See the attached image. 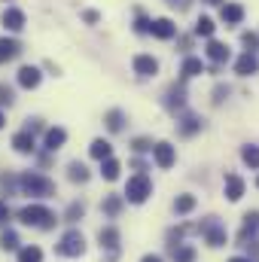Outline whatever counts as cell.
I'll return each mask as SVG.
<instances>
[{
  "label": "cell",
  "mask_w": 259,
  "mask_h": 262,
  "mask_svg": "<svg viewBox=\"0 0 259 262\" xmlns=\"http://www.w3.org/2000/svg\"><path fill=\"white\" fill-rule=\"evenodd\" d=\"M18 189H21V195H31V198H52L55 195V183L49 177H43V174H34V171H28V174L18 177Z\"/></svg>",
  "instance_id": "1"
},
{
  "label": "cell",
  "mask_w": 259,
  "mask_h": 262,
  "mask_svg": "<svg viewBox=\"0 0 259 262\" xmlns=\"http://www.w3.org/2000/svg\"><path fill=\"white\" fill-rule=\"evenodd\" d=\"M18 220L25 223V226H34V229H55V213L46 207V204H28V207H21L18 210Z\"/></svg>",
  "instance_id": "2"
},
{
  "label": "cell",
  "mask_w": 259,
  "mask_h": 262,
  "mask_svg": "<svg viewBox=\"0 0 259 262\" xmlns=\"http://www.w3.org/2000/svg\"><path fill=\"white\" fill-rule=\"evenodd\" d=\"M55 253H58V256H67V259L82 256V253H85V238H82V232H76V229L64 232L61 241L55 244Z\"/></svg>",
  "instance_id": "3"
},
{
  "label": "cell",
  "mask_w": 259,
  "mask_h": 262,
  "mask_svg": "<svg viewBox=\"0 0 259 262\" xmlns=\"http://www.w3.org/2000/svg\"><path fill=\"white\" fill-rule=\"evenodd\" d=\"M149 195H153L149 177H146V174H134V177L128 180V186H125V198H128L131 204H143Z\"/></svg>",
  "instance_id": "4"
},
{
  "label": "cell",
  "mask_w": 259,
  "mask_h": 262,
  "mask_svg": "<svg viewBox=\"0 0 259 262\" xmlns=\"http://www.w3.org/2000/svg\"><path fill=\"white\" fill-rule=\"evenodd\" d=\"M201 235H204V241L210 247H223L226 244V229L217 223V216H210L207 223H201Z\"/></svg>",
  "instance_id": "5"
},
{
  "label": "cell",
  "mask_w": 259,
  "mask_h": 262,
  "mask_svg": "<svg viewBox=\"0 0 259 262\" xmlns=\"http://www.w3.org/2000/svg\"><path fill=\"white\" fill-rule=\"evenodd\" d=\"M153 159H156L159 168H171V165H174V146H171L168 140L153 143Z\"/></svg>",
  "instance_id": "6"
},
{
  "label": "cell",
  "mask_w": 259,
  "mask_h": 262,
  "mask_svg": "<svg viewBox=\"0 0 259 262\" xmlns=\"http://www.w3.org/2000/svg\"><path fill=\"white\" fill-rule=\"evenodd\" d=\"M40 79H43L40 67L25 64L21 70H18V85H21V89H37V85H40Z\"/></svg>",
  "instance_id": "7"
},
{
  "label": "cell",
  "mask_w": 259,
  "mask_h": 262,
  "mask_svg": "<svg viewBox=\"0 0 259 262\" xmlns=\"http://www.w3.org/2000/svg\"><path fill=\"white\" fill-rule=\"evenodd\" d=\"M131 67H134V73H140V76H156V73H159V61H156L153 55H134Z\"/></svg>",
  "instance_id": "8"
},
{
  "label": "cell",
  "mask_w": 259,
  "mask_h": 262,
  "mask_svg": "<svg viewBox=\"0 0 259 262\" xmlns=\"http://www.w3.org/2000/svg\"><path fill=\"white\" fill-rule=\"evenodd\" d=\"M0 21H3V28H6V31H21V28H25V12H21V9H15V6H9V9H3Z\"/></svg>",
  "instance_id": "9"
},
{
  "label": "cell",
  "mask_w": 259,
  "mask_h": 262,
  "mask_svg": "<svg viewBox=\"0 0 259 262\" xmlns=\"http://www.w3.org/2000/svg\"><path fill=\"white\" fill-rule=\"evenodd\" d=\"M149 31H153V37H159V40H171V37L177 34V25H174L171 18H156V21H149Z\"/></svg>",
  "instance_id": "10"
},
{
  "label": "cell",
  "mask_w": 259,
  "mask_h": 262,
  "mask_svg": "<svg viewBox=\"0 0 259 262\" xmlns=\"http://www.w3.org/2000/svg\"><path fill=\"white\" fill-rule=\"evenodd\" d=\"M256 70H259L256 52H244V55L235 61V73H238V76H250V73H256Z\"/></svg>",
  "instance_id": "11"
},
{
  "label": "cell",
  "mask_w": 259,
  "mask_h": 262,
  "mask_svg": "<svg viewBox=\"0 0 259 262\" xmlns=\"http://www.w3.org/2000/svg\"><path fill=\"white\" fill-rule=\"evenodd\" d=\"M12 149H15V152H21V156L34 152V149H37L34 134H31V131H18V134H12Z\"/></svg>",
  "instance_id": "12"
},
{
  "label": "cell",
  "mask_w": 259,
  "mask_h": 262,
  "mask_svg": "<svg viewBox=\"0 0 259 262\" xmlns=\"http://www.w3.org/2000/svg\"><path fill=\"white\" fill-rule=\"evenodd\" d=\"M64 140H67L64 128H46V140H43V146H46L49 152H58V149L64 146Z\"/></svg>",
  "instance_id": "13"
},
{
  "label": "cell",
  "mask_w": 259,
  "mask_h": 262,
  "mask_svg": "<svg viewBox=\"0 0 259 262\" xmlns=\"http://www.w3.org/2000/svg\"><path fill=\"white\" fill-rule=\"evenodd\" d=\"M18 55H21L18 40H12V37H0V61H12V58H18Z\"/></svg>",
  "instance_id": "14"
},
{
  "label": "cell",
  "mask_w": 259,
  "mask_h": 262,
  "mask_svg": "<svg viewBox=\"0 0 259 262\" xmlns=\"http://www.w3.org/2000/svg\"><path fill=\"white\" fill-rule=\"evenodd\" d=\"M244 195V180L238 174H226V198L229 201H238Z\"/></svg>",
  "instance_id": "15"
},
{
  "label": "cell",
  "mask_w": 259,
  "mask_h": 262,
  "mask_svg": "<svg viewBox=\"0 0 259 262\" xmlns=\"http://www.w3.org/2000/svg\"><path fill=\"white\" fill-rule=\"evenodd\" d=\"M207 58H210L213 64H223V61H229V46H226V43H217V40H210V43H207Z\"/></svg>",
  "instance_id": "16"
},
{
  "label": "cell",
  "mask_w": 259,
  "mask_h": 262,
  "mask_svg": "<svg viewBox=\"0 0 259 262\" xmlns=\"http://www.w3.org/2000/svg\"><path fill=\"white\" fill-rule=\"evenodd\" d=\"M256 229H259V210H250V213L244 216V226H241L238 238H241V241H247L250 235H256Z\"/></svg>",
  "instance_id": "17"
},
{
  "label": "cell",
  "mask_w": 259,
  "mask_h": 262,
  "mask_svg": "<svg viewBox=\"0 0 259 262\" xmlns=\"http://www.w3.org/2000/svg\"><path fill=\"white\" fill-rule=\"evenodd\" d=\"M241 18H244V6H238V3H226L223 6V21L226 25H241Z\"/></svg>",
  "instance_id": "18"
},
{
  "label": "cell",
  "mask_w": 259,
  "mask_h": 262,
  "mask_svg": "<svg viewBox=\"0 0 259 262\" xmlns=\"http://www.w3.org/2000/svg\"><path fill=\"white\" fill-rule=\"evenodd\" d=\"M89 152H92V159L104 162V159H110V156H113V146H110L107 140H101V137H98V140H95V143L89 146Z\"/></svg>",
  "instance_id": "19"
},
{
  "label": "cell",
  "mask_w": 259,
  "mask_h": 262,
  "mask_svg": "<svg viewBox=\"0 0 259 262\" xmlns=\"http://www.w3.org/2000/svg\"><path fill=\"white\" fill-rule=\"evenodd\" d=\"M98 238H101V247H107V250H116V247H119V232H116L113 226H104Z\"/></svg>",
  "instance_id": "20"
},
{
  "label": "cell",
  "mask_w": 259,
  "mask_h": 262,
  "mask_svg": "<svg viewBox=\"0 0 259 262\" xmlns=\"http://www.w3.org/2000/svg\"><path fill=\"white\" fill-rule=\"evenodd\" d=\"M67 177H70L73 183H85V180H89V168H85L82 162H70V165H67Z\"/></svg>",
  "instance_id": "21"
},
{
  "label": "cell",
  "mask_w": 259,
  "mask_h": 262,
  "mask_svg": "<svg viewBox=\"0 0 259 262\" xmlns=\"http://www.w3.org/2000/svg\"><path fill=\"white\" fill-rule=\"evenodd\" d=\"M119 171H122V165H119L113 156L101 162V174H104V180H116V177H119Z\"/></svg>",
  "instance_id": "22"
},
{
  "label": "cell",
  "mask_w": 259,
  "mask_h": 262,
  "mask_svg": "<svg viewBox=\"0 0 259 262\" xmlns=\"http://www.w3.org/2000/svg\"><path fill=\"white\" fill-rule=\"evenodd\" d=\"M101 210L107 213V216H119V210H122V198L119 195H107L101 201Z\"/></svg>",
  "instance_id": "23"
},
{
  "label": "cell",
  "mask_w": 259,
  "mask_h": 262,
  "mask_svg": "<svg viewBox=\"0 0 259 262\" xmlns=\"http://www.w3.org/2000/svg\"><path fill=\"white\" fill-rule=\"evenodd\" d=\"M201 70H204L201 58H186V61H183V67H180V76H183V79H189V76H198Z\"/></svg>",
  "instance_id": "24"
},
{
  "label": "cell",
  "mask_w": 259,
  "mask_h": 262,
  "mask_svg": "<svg viewBox=\"0 0 259 262\" xmlns=\"http://www.w3.org/2000/svg\"><path fill=\"white\" fill-rule=\"evenodd\" d=\"M104 122H107L110 131H122V125H125V113H122V110H110V113L104 116Z\"/></svg>",
  "instance_id": "25"
},
{
  "label": "cell",
  "mask_w": 259,
  "mask_h": 262,
  "mask_svg": "<svg viewBox=\"0 0 259 262\" xmlns=\"http://www.w3.org/2000/svg\"><path fill=\"white\" fill-rule=\"evenodd\" d=\"M195 131H201V119H198V116H183V122H180V134H183V137H192Z\"/></svg>",
  "instance_id": "26"
},
{
  "label": "cell",
  "mask_w": 259,
  "mask_h": 262,
  "mask_svg": "<svg viewBox=\"0 0 259 262\" xmlns=\"http://www.w3.org/2000/svg\"><path fill=\"white\" fill-rule=\"evenodd\" d=\"M18 262H43V250L34 247V244L31 247H21L18 250Z\"/></svg>",
  "instance_id": "27"
},
{
  "label": "cell",
  "mask_w": 259,
  "mask_h": 262,
  "mask_svg": "<svg viewBox=\"0 0 259 262\" xmlns=\"http://www.w3.org/2000/svg\"><path fill=\"white\" fill-rule=\"evenodd\" d=\"M0 250H18V235H15L12 229H6V232L0 235Z\"/></svg>",
  "instance_id": "28"
},
{
  "label": "cell",
  "mask_w": 259,
  "mask_h": 262,
  "mask_svg": "<svg viewBox=\"0 0 259 262\" xmlns=\"http://www.w3.org/2000/svg\"><path fill=\"white\" fill-rule=\"evenodd\" d=\"M174 210H177V213H189V210H195V195H177Z\"/></svg>",
  "instance_id": "29"
},
{
  "label": "cell",
  "mask_w": 259,
  "mask_h": 262,
  "mask_svg": "<svg viewBox=\"0 0 259 262\" xmlns=\"http://www.w3.org/2000/svg\"><path fill=\"white\" fill-rule=\"evenodd\" d=\"M213 28H217V25H213L207 15H201V18L195 21V34H198V37H210V34H213Z\"/></svg>",
  "instance_id": "30"
},
{
  "label": "cell",
  "mask_w": 259,
  "mask_h": 262,
  "mask_svg": "<svg viewBox=\"0 0 259 262\" xmlns=\"http://www.w3.org/2000/svg\"><path fill=\"white\" fill-rule=\"evenodd\" d=\"M241 159H244V165L259 168V146H244V149H241Z\"/></svg>",
  "instance_id": "31"
},
{
  "label": "cell",
  "mask_w": 259,
  "mask_h": 262,
  "mask_svg": "<svg viewBox=\"0 0 259 262\" xmlns=\"http://www.w3.org/2000/svg\"><path fill=\"white\" fill-rule=\"evenodd\" d=\"M82 213H85V204H82V201H73V204L67 207L64 220L67 223H76V220H82Z\"/></svg>",
  "instance_id": "32"
},
{
  "label": "cell",
  "mask_w": 259,
  "mask_h": 262,
  "mask_svg": "<svg viewBox=\"0 0 259 262\" xmlns=\"http://www.w3.org/2000/svg\"><path fill=\"white\" fill-rule=\"evenodd\" d=\"M165 104H168V110H177V107H183V85H180V89H171Z\"/></svg>",
  "instance_id": "33"
},
{
  "label": "cell",
  "mask_w": 259,
  "mask_h": 262,
  "mask_svg": "<svg viewBox=\"0 0 259 262\" xmlns=\"http://www.w3.org/2000/svg\"><path fill=\"white\" fill-rule=\"evenodd\" d=\"M0 189H3L6 195H15V189H18V180H15L12 174H0Z\"/></svg>",
  "instance_id": "34"
},
{
  "label": "cell",
  "mask_w": 259,
  "mask_h": 262,
  "mask_svg": "<svg viewBox=\"0 0 259 262\" xmlns=\"http://www.w3.org/2000/svg\"><path fill=\"white\" fill-rule=\"evenodd\" d=\"M174 262H195L192 247H174Z\"/></svg>",
  "instance_id": "35"
},
{
  "label": "cell",
  "mask_w": 259,
  "mask_h": 262,
  "mask_svg": "<svg viewBox=\"0 0 259 262\" xmlns=\"http://www.w3.org/2000/svg\"><path fill=\"white\" fill-rule=\"evenodd\" d=\"M12 101H15V92H12L6 82H0V107H9Z\"/></svg>",
  "instance_id": "36"
},
{
  "label": "cell",
  "mask_w": 259,
  "mask_h": 262,
  "mask_svg": "<svg viewBox=\"0 0 259 262\" xmlns=\"http://www.w3.org/2000/svg\"><path fill=\"white\" fill-rule=\"evenodd\" d=\"M241 40H244V46H247V52H256V46H259V37H256V34H250V31H244V34H241Z\"/></svg>",
  "instance_id": "37"
},
{
  "label": "cell",
  "mask_w": 259,
  "mask_h": 262,
  "mask_svg": "<svg viewBox=\"0 0 259 262\" xmlns=\"http://www.w3.org/2000/svg\"><path fill=\"white\" fill-rule=\"evenodd\" d=\"M131 146H134V152H146V149H153V143H149L146 137H137V140H134Z\"/></svg>",
  "instance_id": "38"
},
{
  "label": "cell",
  "mask_w": 259,
  "mask_h": 262,
  "mask_svg": "<svg viewBox=\"0 0 259 262\" xmlns=\"http://www.w3.org/2000/svg\"><path fill=\"white\" fill-rule=\"evenodd\" d=\"M43 128V122H40V119H28V125H25V131H31V134H34V131H40Z\"/></svg>",
  "instance_id": "39"
},
{
  "label": "cell",
  "mask_w": 259,
  "mask_h": 262,
  "mask_svg": "<svg viewBox=\"0 0 259 262\" xmlns=\"http://www.w3.org/2000/svg\"><path fill=\"white\" fill-rule=\"evenodd\" d=\"M134 31H137V34H146V31H149V21H146V18H137Z\"/></svg>",
  "instance_id": "40"
},
{
  "label": "cell",
  "mask_w": 259,
  "mask_h": 262,
  "mask_svg": "<svg viewBox=\"0 0 259 262\" xmlns=\"http://www.w3.org/2000/svg\"><path fill=\"white\" fill-rule=\"evenodd\" d=\"M213 95H217V98H213V104H220V101H223V98H226V95H229V89H223V85H220V89H217V92H213Z\"/></svg>",
  "instance_id": "41"
},
{
  "label": "cell",
  "mask_w": 259,
  "mask_h": 262,
  "mask_svg": "<svg viewBox=\"0 0 259 262\" xmlns=\"http://www.w3.org/2000/svg\"><path fill=\"white\" fill-rule=\"evenodd\" d=\"M9 220V207H6V201H0V223H6Z\"/></svg>",
  "instance_id": "42"
},
{
  "label": "cell",
  "mask_w": 259,
  "mask_h": 262,
  "mask_svg": "<svg viewBox=\"0 0 259 262\" xmlns=\"http://www.w3.org/2000/svg\"><path fill=\"white\" fill-rule=\"evenodd\" d=\"M168 3L177 6V9H186V6H189V0H168Z\"/></svg>",
  "instance_id": "43"
},
{
  "label": "cell",
  "mask_w": 259,
  "mask_h": 262,
  "mask_svg": "<svg viewBox=\"0 0 259 262\" xmlns=\"http://www.w3.org/2000/svg\"><path fill=\"white\" fill-rule=\"evenodd\" d=\"M140 262H162V259H159V256H143Z\"/></svg>",
  "instance_id": "44"
},
{
  "label": "cell",
  "mask_w": 259,
  "mask_h": 262,
  "mask_svg": "<svg viewBox=\"0 0 259 262\" xmlns=\"http://www.w3.org/2000/svg\"><path fill=\"white\" fill-rule=\"evenodd\" d=\"M229 262H250V259H244V256H235V259H229Z\"/></svg>",
  "instance_id": "45"
},
{
  "label": "cell",
  "mask_w": 259,
  "mask_h": 262,
  "mask_svg": "<svg viewBox=\"0 0 259 262\" xmlns=\"http://www.w3.org/2000/svg\"><path fill=\"white\" fill-rule=\"evenodd\" d=\"M3 125H6V119H3V113H0V128H3Z\"/></svg>",
  "instance_id": "46"
},
{
  "label": "cell",
  "mask_w": 259,
  "mask_h": 262,
  "mask_svg": "<svg viewBox=\"0 0 259 262\" xmlns=\"http://www.w3.org/2000/svg\"><path fill=\"white\" fill-rule=\"evenodd\" d=\"M204 3H220V0H204Z\"/></svg>",
  "instance_id": "47"
},
{
  "label": "cell",
  "mask_w": 259,
  "mask_h": 262,
  "mask_svg": "<svg viewBox=\"0 0 259 262\" xmlns=\"http://www.w3.org/2000/svg\"><path fill=\"white\" fill-rule=\"evenodd\" d=\"M256 186H259V180H256Z\"/></svg>",
  "instance_id": "48"
}]
</instances>
